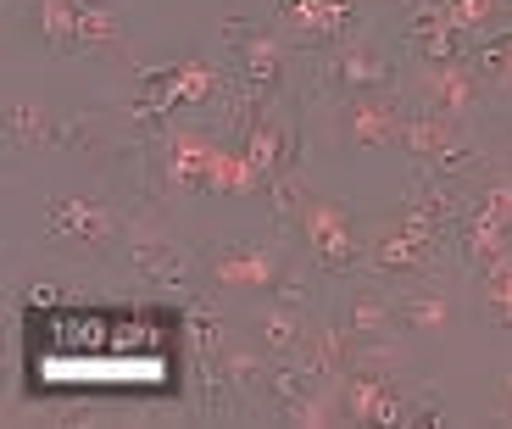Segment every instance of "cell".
<instances>
[{"label": "cell", "mask_w": 512, "mask_h": 429, "mask_svg": "<svg viewBox=\"0 0 512 429\" xmlns=\"http://www.w3.org/2000/svg\"><path fill=\"white\" fill-rule=\"evenodd\" d=\"M407 112L396 106V90L390 95H346V134L357 145H396Z\"/></svg>", "instance_id": "7c38bea8"}, {"label": "cell", "mask_w": 512, "mask_h": 429, "mask_svg": "<svg viewBox=\"0 0 512 429\" xmlns=\"http://www.w3.org/2000/svg\"><path fill=\"white\" fill-rule=\"evenodd\" d=\"M468 62H474L479 78H490V90L496 95H512V23L501 28V34H490Z\"/></svg>", "instance_id": "ffe728a7"}, {"label": "cell", "mask_w": 512, "mask_h": 429, "mask_svg": "<svg viewBox=\"0 0 512 429\" xmlns=\"http://www.w3.org/2000/svg\"><path fill=\"white\" fill-rule=\"evenodd\" d=\"M6 134H12V145H28V151L62 145V123H56L45 106H34V101H12V106H6Z\"/></svg>", "instance_id": "e0dca14e"}, {"label": "cell", "mask_w": 512, "mask_h": 429, "mask_svg": "<svg viewBox=\"0 0 512 429\" xmlns=\"http://www.w3.org/2000/svg\"><path fill=\"white\" fill-rule=\"evenodd\" d=\"M307 312L295 307H268L262 318H256V346L268 351V357H295L301 351V340H307Z\"/></svg>", "instance_id": "2e32d148"}, {"label": "cell", "mask_w": 512, "mask_h": 429, "mask_svg": "<svg viewBox=\"0 0 512 429\" xmlns=\"http://www.w3.org/2000/svg\"><path fill=\"white\" fill-rule=\"evenodd\" d=\"M435 262H440V240L401 229L396 218L368 240V273H379V279H418V273H429Z\"/></svg>", "instance_id": "5b68a950"}, {"label": "cell", "mask_w": 512, "mask_h": 429, "mask_svg": "<svg viewBox=\"0 0 512 429\" xmlns=\"http://www.w3.org/2000/svg\"><path fill=\"white\" fill-rule=\"evenodd\" d=\"M501 418H512V379L501 385Z\"/></svg>", "instance_id": "603a6c76"}, {"label": "cell", "mask_w": 512, "mask_h": 429, "mask_svg": "<svg viewBox=\"0 0 512 429\" xmlns=\"http://www.w3.org/2000/svg\"><path fill=\"white\" fill-rule=\"evenodd\" d=\"M329 84L340 95H390L401 84V73H396V62H390L373 39L351 34V39H340L334 56H329Z\"/></svg>", "instance_id": "3957f363"}, {"label": "cell", "mask_w": 512, "mask_h": 429, "mask_svg": "<svg viewBox=\"0 0 512 429\" xmlns=\"http://www.w3.org/2000/svg\"><path fill=\"white\" fill-rule=\"evenodd\" d=\"M340 324H346L357 340H384V335H390V324H396V296H384L379 285L351 290L346 318H340Z\"/></svg>", "instance_id": "9a60e30c"}, {"label": "cell", "mask_w": 512, "mask_h": 429, "mask_svg": "<svg viewBox=\"0 0 512 429\" xmlns=\"http://www.w3.org/2000/svg\"><path fill=\"white\" fill-rule=\"evenodd\" d=\"M451 318V296L440 285H412L396 296V324L407 329H440Z\"/></svg>", "instance_id": "ac0fdd59"}, {"label": "cell", "mask_w": 512, "mask_h": 429, "mask_svg": "<svg viewBox=\"0 0 512 429\" xmlns=\"http://www.w3.org/2000/svg\"><path fill=\"white\" fill-rule=\"evenodd\" d=\"M206 273L234 290H273L284 279V257L273 246H212L206 251Z\"/></svg>", "instance_id": "9c48e42d"}, {"label": "cell", "mask_w": 512, "mask_h": 429, "mask_svg": "<svg viewBox=\"0 0 512 429\" xmlns=\"http://www.w3.org/2000/svg\"><path fill=\"white\" fill-rule=\"evenodd\" d=\"M295 357L307 363V374L318 379V385H334V390H340V379H346L351 368H357V357H362V340L351 335L346 324H312Z\"/></svg>", "instance_id": "30bf717a"}, {"label": "cell", "mask_w": 512, "mask_h": 429, "mask_svg": "<svg viewBox=\"0 0 512 429\" xmlns=\"http://www.w3.org/2000/svg\"><path fill=\"white\" fill-rule=\"evenodd\" d=\"M295 223H301V240H307V251H312V262H318L323 279H351V273H368V240L357 234L351 207L307 195V201H301V212H295Z\"/></svg>", "instance_id": "6da1fadb"}, {"label": "cell", "mask_w": 512, "mask_h": 429, "mask_svg": "<svg viewBox=\"0 0 512 429\" xmlns=\"http://www.w3.org/2000/svg\"><path fill=\"white\" fill-rule=\"evenodd\" d=\"M479 101H485V90H479V73L468 56L462 62H423V112H440L451 123H462Z\"/></svg>", "instance_id": "ba28073f"}, {"label": "cell", "mask_w": 512, "mask_h": 429, "mask_svg": "<svg viewBox=\"0 0 512 429\" xmlns=\"http://www.w3.org/2000/svg\"><path fill=\"white\" fill-rule=\"evenodd\" d=\"M273 290H279V307H295V312H307V318H312V307H318V290H312L307 279H295V273H284Z\"/></svg>", "instance_id": "7402d4cb"}, {"label": "cell", "mask_w": 512, "mask_h": 429, "mask_svg": "<svg viewBox=\"0 0 512 429\" xmlns=\"http://www.w3.org/2000/svg\"><path fill=\"white\" fill-rule=\"evenodd\" d=\"M340 407L351 424H401L407 418L401 385L384 374V363H368V357H357V368L340 379Z\"/></svg>", "instance_id": "277c9868"}, {"label": "cell", "mask_w": 512, "mask_h": 429, "mask_svg": "<svg viewBox=\"0 0 512 429\" xmlns=\"http://www.w3.org/2000/svg\"><path fill=\"white\" fill-rule=\"evenodd\" d=\"M123 257H128V268L140 273L145 285H162V290L190 285V257H184L173 240H162V229H151V223H128Z\"/></svg>", "instance_id": "8992f818"}, {"label": "cell", "mask_w": 512, "mask_h": 429, "mask_svg": "<svg viewBox=\"0 0 512 429\" xmlns=\"http://www.w3.org/2000/svg\"><path fill=\"white\" fill-rule=\"evenodd\" d=\"M45 234H51V246H62L67 257L95 262L128 234V218L112 201H101V195H62V201L45 207Z\"/></svg>", "instance_id": "7a4b0ae2"}, {"label": "cell", "mask_w": 512, "mask_h": 429, "mask_svg": "<svg viewBox=\"0 0 512 429\" xmlns=\"http://www.w3.org/2000/svg\"><path fill=\"white\" fill-rule=\"evenodd\" d=\"M507 246H512V229H507Z\"/></svg>", "instance_id": "cb8c5ba5"}, {"label": "cell", "mask_w": 512, "mask_h": 429, "mask_svg": "<svg viewBox=\"0 0 512 429\" xmlns=\"http://www.w3.org/2000/svg\"><path fill=\"white\" fill-rule=\"evenodd\" d=\"M78 56H128V28L112 0H78Z\"/></svg>", "instance_id": "4fadbf2b"}, {"label": "cell", "mask_w": 512, "mask_h": 429, "mask_svg": "<svg viewBox=\"0 0 512 429\" xmlns=\"http://www.w3.org/2000/svg\"><path fill=\"white\" fill-rule=\"evenodd\" d=\"M218 363H223V379H229V390H234V402H245V396H262L268 390V368H273V357L262 346H240V340H223V351H218Z\"/></svg>", "instance_id": "5bb4252c"}, {"label": "cell", "mask_w": 512, "mask_h": 429, "mask_svg": "<svg viewBox=\"0 0 512 429\" xmlns=\"http://www.w3.org/2000/svg\"><path fill=\"white\" fill-rule=\"evenodd\" d=\"M223 39H240V45H234V51H240V90H256V95L273 101V90L284 84V45L268 28L240 23V17L223 23Z\"/></svg>", "instance_id": "52a82bcc"}, {"label": "cell", "mask_w": 512, "mask_h": 429, "mask_svg": "<svg viewBox=\"0 0 512 429\" xmlns=\"http://www.w3.org/2000/svg\"><path fill=\"white\" fill-rule=\"evenodd\" d=\"M34 23L56 56H78V0H34Z\"/></svg>", "instance_id": "d6986e66"}, {"label": "cell", "mask_w": 512, "mask_h": 429, "mask_svg": "<svg viewBox=\"0 0 512 429\" xmlns=\"http://www.w3.org/2000/svg\"><path fill=\"white\" fill-rule=\"evenodd\" d=\"M479 290H485L490 318L512 329V251H507V257H496L490 268H479Z\"/></svg>", "instance_id": "44dd1931"}, {"label": "cell", "mask_w": 512, "mask_h": 429, "mask_svg": "<svg viewBox=\"0 0 512 429\" xmlns=\"http://www.w3.org/2000/svg\"><path fill=\"white\" fill-rule=\"evenodd\" d=\"M401 151L412 156V162H418L423 173H435L440 162H446L451 151H462V134H457V123H451V117H440V112H412L407 123H401Z\"/></svg>", "instance_id": "8fae6325"}]
</instances>
